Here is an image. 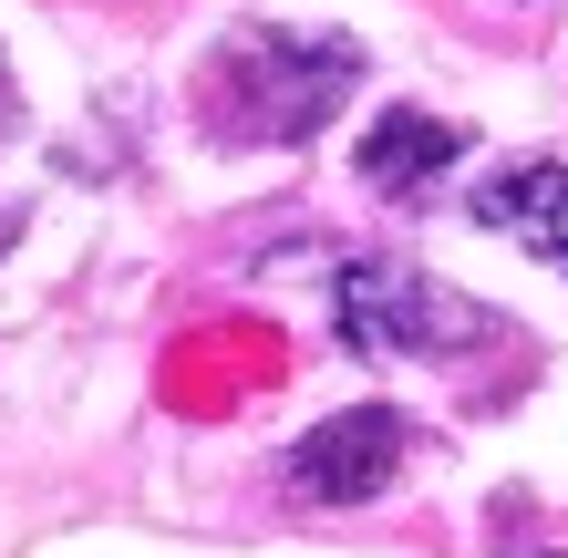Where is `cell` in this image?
Instances as JSON below:
<instances>
[{
	"label": "cell",
	"instance_id": "6da1fadb",
	"mask_svg": "<svg viewBox=\"0 0 568 558\" xmlns=\"http://www.w3.org/2000/svg\"><path fill=\"white\" fill-rule=\"evenodd\" d=\"M362 83V52L342 31H239L207 62V124L239 145H300L321 135V114H342V93Z\"/></svg>",
	"mask_w": 568,
	"mask_h": 558
},
{
	"label": "cell",
	"instance_id": "7a4b0ae2",
	"mask_svg": "<svg viewBox=\"0 0 568 558\" xmlns=\"http://www.w3.org/2000/svg\"><path fill=\"white\" fill-rule=\"evenodd\" d=\"M331 321H342L352 352H445V342H476L486 311L445 301L424 270H393V258H352L331 280Z\"/></svg>",
	"mask_w": 568,
	"mask_h": 558
},
{
	"label": "cell",
	"instance_id": "3957f363",
	"mask_svg": "<svg viewBox=\"0 0 568 558\" xmlns=\"http://www.w3.org/2000/svg\"><path fill=\"white\" fill-rule=\"evenodd\" d=\"M404 445H414V424L383 414V404L331 414L321 435H300V455H290V497H311V507H362V497H383V486H393Z\"/></svg>",
	"mask_w": 568,
	"mask_h": 558
},
{
	"label": "cell",
	"instance_id": "277c9868",
	"mask_svg": "<svg viewBox=\"0 0 568 558\" xmlns=\"http://www.w3.org/2000/svg\"><path fill=\"white\" fill-rule=\"evenodd\" d=\"M476 217L496 227V239L538 248L548 270H568V166H507V176H486Z\"/></svg>",
	"mask_w": 568,
	"mask_h": 558
},
{
	"label": "cell",
	"instance_id": "5b68a950",
	"mask_svg": "<svg viewBox=\"0 0 568 558\" xmlns=\"http://www.w3.org/2000/svg\"><path fill=\"white\" fill-rule=\"evenodd\" d=\"M455 155H465V135H455V124L404 104V114H383L373 135H362V186H383V196H424L434 176L455 166Z\"/></svg>",
	"mask_w": 568,
	"mask_h": 558
}]
</instances>
